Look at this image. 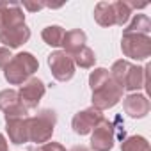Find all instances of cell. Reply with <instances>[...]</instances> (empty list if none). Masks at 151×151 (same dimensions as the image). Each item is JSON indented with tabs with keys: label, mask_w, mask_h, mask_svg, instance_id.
Listing matches in <instances>:
<instances>
[{
	"label": "cell",
	"mask_w": 151,
	"mask_h": 151,
	"mask_svg": "<svg viewBox=\"0 0 151 151\" xmlns=\"http://www.w3.org/2000/svg\"><path fill=\"white\" fill-rule=\"evenodd\" d=\"M116 142L114 124L103 119L93 132H91V149L94 151H110Z\"/></svg>",
	"instance_id": "cell-8"
},
{
	"label": "cell",
	"mask_w": 151,
	"mask_h": 151,
	"mask_svg": "<svg viewBox=\"0 0 151 151\" xmlns=\"http://www.w3.org/2000/svg\"><path fill=\"white\" fill-rule=\"evenodd\" d=\"M0 151H9V146H7V140L6 137L0 133Z\"/></svg>",
	"instance_id": "cell-28"
},
{
	"label": "cell",
	"mask_w": 151,
	"mask_h": 151,
	"mask_svg": "<svg viewBox=\"0 0 151 151\" xmlns=\"http://www.w3.org/2000/svg\"><path fill=\"white\" fill-rule=\"evenodd\" d=\"M25 23V14L22 9V4L18 2H0V30L13 29Z\"/></svg>",
	"instance_id": "cell-9"
},
{
	"label": "cell",
	"mask_w": 151,
	"mask_h": 151,
	"mask_svg": "<svg viewBox=\"0 0 151 151\" xmlns=\"http://www.w3.org/2000/svg\"><path fill=\"white\" fill-rule=\"evenodd\" d=\"M147 69H149V66L139 68V66L132 64L130 69H128V73H126L123 89H126V91H130V93L139 91V89H144L146 84H147Z\"/></svg>",
	"instance_id": "cell-13"
},
{
	"label": "cell",
	"mask_w": 151,
	"mask_h": 151,
	"mask_svg": "<svg viewBox=\"0 0 151 151\" xmlns=\"http://www.w3.org/2000/svg\"><path fill=\"white\" fill-rule=\"evenodd\" d=\"M34 151H66V147L59 142H45L39 147H36Z\"/></svg>",
	"instance_id": "cell-26"
},
{
	"label": "cell",
	"mask_w": 151,
	"mask_h": 151,
	"mask_svg": "<svg viewBox=\"0 0 151 151\" xmlns=\"http://www.w3.org/2000/svg\"><path fill=\"white\" fill-rule=\"evenodd\" d=\"M94 20L101 27H112V25H116L112 4H109V2H98L96 7H94Z\"/></svg>",
	"instance_id": "cell-15"
},
{
	"label": "cell",
	"mask_w": 151,
	"mask_h": 151,
	"mask_svg": "<svg viewBox=\"0 0 151 151\" xmlns=\"http://www.w3.org/2000/svg\"><path fill=\"white\" fill-rule=\"evenodd\" d=\"M123 109H124V112H126L130 117L140 119V117H146V116L149 114L151 103H149L147 96L132 93V94H128V96L123 100Z\"/></svg>",
	"instance_id": "cell-10"
},
{
	"label": "cell",
	"mask_w": 151,
	"mask_h": 151,
	"mask_svg": "<svg viewBox=\"0 0 151 151\" xmlns=\"http://www.w3.org/2000/svg\"><path fill=\"white\" fill-rule=\"evenodd\" d=\"M123 98V87L109 78L100 89L93 91V107L98 110H107L116 107Z\"/></svg>",
	"instance_id": "cell-4"
},
{
	"label": "cell",
	"mask_w": 151,
	"mask_h": 151,
	"mask_svg": "<svg viewBox=\"0 0 151 151\" xmlns=\"http://www.w3.org/2000/svg\"><path fill=\"white\" fill-rule=\"evenodd\" d=\"M71 151H89L87 147H84V146H77V147H73Z\"/></svg>",
	"instance_id": "cell-29"
},
{
	"label": "cell",
	"mask_w": 151,
	"mask_h": 151,
	"mask_svg": "<svg viewBox=\"0 0 151 151\" xmlns=\"http://www.w3.org/2000/svg\"><path fill=\"white\" fill-rule=\"evenodd\" d=\"M22 6H23L27 11H32V13H34V11H41L43 7H46V4H45V2H37V4H34V2H29V0H25Z\"/></svg>",
	"instance_id": "cell-27"
},
{
	"label": "cell",
	"mask_w": 151,
	"mask_h": 151,
	"mask_svg": "<svg viewBox=\"0 0 151 151\" xmlns=\"http://www.w3.org/2000/svg\"><path fill=\"white\" fill-rule=\"evenodd\" d=\"M6 130L9 140L16 146L29 142V117H13L6 119Z\"/></svg>",
	"instance_id": "cell-12"
},
{
	"label": "cell",
	"mask_w": 151,
	"mask_h": 151,
	"mask_svg": "<svg viewBox=\"0 0 151 151\" xmlns=\"http://www.w3.org/2000/svg\"><path fill=\"white\" fill-rule=\"evenodd\" d=\"M103 114L101 110L91 107V109H86V110H80L73 116V121H71V128L77 135H87L91 133L101 121H103Z\"/></svg>",
	"instance_id": "cell-6"
},
{
	"label": "cell",
	"mask_w": 151,
	"mask_h": 151,
	"mask_svg": "<svg viewBox=\"0 0 151 151\" xmlns=\"http://www.w3.org/2000/svg\"><path fill=\"white\" fill-rule=\"evenodd\" d=\"M55 123H57V116L50 109H45L37 112V116L29 117V140L37 144L48 142L53 135Z\"/></svg>",
	"instance_id": "cell-2"
},
{
	"label": "cell",
	"mask_w": 151,
	"mask_h": 151,
	"mask_svg": "<svg viewBox=\"0 0 151 151\" xmlns=\"http://www.w3.org/2000/svg\"><path fill=\"white\" fill-rule=\"evenodd\" d=\"M27 109L22 105V101L18 103V105H14V107H11V109H7L6 112H4V117L6 119H13V117H27Z\"/></svg>",
	"instance_id": "cell-24"
},
{
	"label": "cell",
	"mask_w": 151,
	"mask_h": 151,
	"mask_svg": "<svg viewBox=\"0 0 151 151\" xmlns=\"http://www.w3.org/2000/svg\"><path fill=\"white\" fill-rule=\"evenodd\" d=\"M109 78H110L109 69H105V68H96V69L89 75V86H91L93 91H96V89H100Z\"/></svg>",
	"instance_id": "cell-22"
},
{
	"label": "cell",
	"mask_w": 151,
	"mask_h": 151,
	"mask_svg": "<svg viewBox=\"0 0 151 151\" xmlns=\"http://www.w3.org/2000/svg\"><path fill=\"white\" fill-rule=\"evenodd\" d=\"M151 30V20L147 14H135L133 20L128 23V27L123 30V34H144L147 36Z\"/></svg>",
	"instance_id": "cell-16"
},
{
	"label": "cell",
	"mask_w": 151,
	"mask_h": 151,
	"mask_svg": "<svg viewBox=\"0 0 151 151\" xmlns=\"http://www.w3.org/2000/svg\"><path fill=\"white\" fill-rule=\"evenodd\" d=\"M37 68H39L37 59L29 52H22L13 55L11 62L4 69V77L11 86H23L37 71Z\"/></svg>",
	"instance_id": "cell-1"
},
{
	"label": "cell",
	"mask_w": 151,
	"mask_h": 151,
	"mask_svg": "<svg viewBox=\"0 0 151 151\" xmlns=\"http://www.w3.org/2000/svg\"><path fill=\"white\" fill-rule=\"evenodd\" d=\"M121 151H149V142L142 135H132L123 140Z\"/></svg>",
	"instance_id": "cell-19"
},
{
	"label": "cell",
	"mask_w": 151,
	"mask_h": 151,
	"mask_svg": "<svg viewBox=\"0 0 151 151\" xmlns=\"http://www.w3.org/2000/svg\"><path fill=\"white\" fill-rule=\"evenodd\" d=\"M11 59H13L11 50H9V48H6V46H0V68L6 69V66L11 62Z\"/></svg>",
	"instance_id": "cell-25"
},
{
	"label": "cell",
	"mask_w": 151,
	"mask_h": 151,
	"mask_svg": "<svg viewBox=\"0 0 151 151\" xmlns=\"http://www.w3.org/2000/svg\"><path fill=\"white\" fill-rule=\"evenodd\" d=\"M64 34L66 32H64V29L60 25H48V27L43 29L41 37L50 46H60L62 45V39H64Z\"/></svg>",
	"instance_id": "cell-17"
},
{
	"label": "cell",
	"mask_w": 151,
	"mask_h": 151,
	"mask_svg": "<svg viewBox=\"0 0 151 151\" xmlns=\"http://www.w3.org/2000/svg\"><path fill=\"white\" fill-rule=\"evenodd\" d=\"M71 59H73L75 66H80V68H84V69H89V68H93V66L96 64V55H94V52H93L89 46L80 48L77 53L71 55Z\"/></svg>",
	"instance_id": "cell-18"
},
{
	"label": "cell",
	"mask_w": 151,
	"mask_h": 151,
	"mask_svg": "<svg viewBox=\"0 0 151 151\" xmlns=\"http://www.w3.org/2000/svg\"><path fill=\"white\" fill-rule=\"evenodd\" d=\"M114 9V18H116V25L123 27L128 23L130 16H132V7L128 6V2H123V0H116L112 4Z\"/></svg>",
	"instance_id": "cell-20"
},
{
	"label": "cell",
	"mask_w": 151,
	"mask_h": 151,
	"mask_svg": "<svg viewBox=\"0 0 151 151\" xmlns=\"http://www.w3.org/2000/svg\"><path fill=\"white\" fill-rule=\"evenodd\" d=\"M20 103V98H18V91L14 89H6V91H0V110L6 112L7 109L14 107Z\"/></svg>",
	"instance_id": "cell-23"
},
{
	"label": "cell",
	"mask_w": 151,
	"mask_h": 151,
	"mask_svg": "<svg viewBox=\"0 0 151 151\" xmlns=\"http://www.w3.org/2000/svg\"><path fill=\"white\" fill-rule=\"evenodd\" d=\"M45 93H46V86H45L43 80H39V78H29V80L20 87L18 98H20L22 105H23L27 110H30V109H37V105H39V101L43 100Z\"/></svg>",
	"instance_id": "cell-7"
},
{
	"label": "cell",
	"mask_w": 151,
	"mask_h": 151,
	"mask_svg": "<svg viewBox=\"0 0 151 151\" xmlns=\"http://www.w3.org/2000/svg\"><path fill=\"white\" fill-rule=\"evenodd\" d=\"M86 41H87V36L84 30L80 29H73V30H68L64 34V39H62V52H66L68 55H73V53H77L80 48L86 46Z\"/></svg>",
	"instance_id": "cell-14"
},
{
	"label": "cell",
	"mask_w": 151,
	"mask_h": 151,
	"mask_svg": "<svg viewBox=\"0 0 151 151\" xmlns=\"http://www.w3.org/2000/svg\"><path fill=\"white\" fill-rule=\"evenodd\" d=\"M130 66H132V62H128V60H124V59L116 60V62L112 64V69H110V78H112L117 86H121V87H123L124 78H126V73H128Z\"/></svg>",
	"instance_id": "cell-21"
},
{
	"label": "cell",
	"mask_w": 151,
	"mask_h": 151,
	"mask_svg": "<svg viewBox=\"0 0 151 151\" xmlns=\"http://www.w3.org/2000/svg\"><path fill=\"white\" fill-rule=\"evenodd\" d=\"M48 66L52 69L53 78L59 80V82H68L75 75V62H73L71 55H68L62 50L52 52L48 55Z\"/></svg>",
	"instance_id": "cell-5"
},
{
	"label": "cell",
	"mask_w": 151,
	"mask_h": 151,
	"mask_svg": "<svg viewBox=\"0 0 151 151\" xmlns=\"http://www.w3.org/2000/svg\"><path fill=\"white\" fill-rule=\"evenodd\" d=\"M121 50L128 59L146 60L151 55V37L144 34H123Z\"/></svg>",
	"instance_id": "cell-3"
},
{
	"label": "cell",
	"mask_w": 151,
	"mask_h": 151,
	"mask_svg": "<svg viewBox=\"0 0 151 151\" xmlns=\"http://www.w3.org/2000/svg\"><path fill=\"white\" fill-rule=\"evenodd\" d=\"M30 39V29L23 23L13 29H6L0 30V43H2L6 48H20L22 45H25Z\"/></svg>",
	"instance_id": "cell-11"
}]
</instances>
